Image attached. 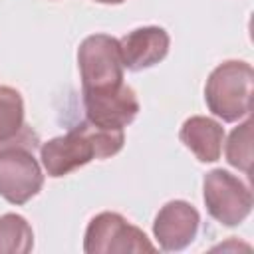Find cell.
Masks as SVG:
<instances>
[{
    "label": "cell",
    "mask_w": 254,
    "mask_h": 254,
    "mask_svg": "<svg viewBox=\"0 0 254 254\" xmlns=\"http://www.w3.org/2000/svg\"><path fill=\"white\" fill-rule=\"evenodd\" d=\"M121 129H103L89 121L79 123L65 135L54 137L40 147V159L48 177L60 179L93 159H107L123 149Z\"/></svg>",
    "instance_id": "obj_1"
},
{
    "label": "cell",
    "mask_w": 254,
    "mask_h": 254,
    "mask_svg": "<svg viewBox=\"0 0 254 254\" xmlns=\"http://www.w3.org/2000/svg\"><path fill=\"white\" fill-rule=\"evenodd\" d=\"M254 69L248 62L228 60L218 64L204 85V101L212 115L226 123L240 121L250 113Z\"/></svg>",
    "instance_id": "obj_2"
},
{
    "label": "cell",
    "mask_w": 254,
    "mask_h": 254,
    "mask_svg": "<svg viewBox=\"0 0 254 254\" xmlns=\"http://www.w3.org/2000/svg\"><path fill=\"white\" fill-rule=\"evenodd\" d=\"M81 93L109 91L123 83V60L119 40L107 34L87 36L77 48Z\"/></svg>",
    "instance_id": "obj_3"
},
{
    "label": "cell",
    "mask_w": 254,
    "mask_h": 254,
    "mask_svg": "<svg viewBox=\"0 0 254 254\" xmlns=\"http://www.w3.org/2000/svg\"><path fill=\"white\" fill-rule=\"evenodd\" d=\"M202 198L208 214L224 226H238L252 212L250 187L224 169H212L204 175Z\"/></svg>",
    "instance_id": "obj_4"
},
{
    "label": "cell",
    "mask_w": 254,
    "mask_h": 254,
    "mask_svg": "<svg viewBox=\"0 0 254 254\" xmlns=\"http://www.w3.org/2000/svg\"><path fill=\"white\" fill-rule=\"evenodd\" d=\"M44 185V173L26 143L0 147V196L10 204H26Z\"/></svg>",
    "instance_id": "obj_5"
},
{
    "label": "cell",
    "mask_w": 254,
    "mask_h": 254,
    "mask_svg": "<svg viewBox=\"0 0 254 254\" xmlns=\"http://www.w3.org/2000/svg\"><path fill=\"white\" fill-rule=\"evenodd\" d=\"M83 250L87 254H121V252H155L157 246L147 234L131 224L119 212L95 214L85 230Z\"/></svg>",
    "instance_id": "obj_6"
},
{
    "label": "cell",
    "mask_w": 254,
    "mask_h": 254,
    "mask_svg": "<svg viewBox=\"0 0 254 254\" xmlns=\"http://www.w3.org/2000/svg\"><path fill=\"white\" fill-rule=\"evenodd\" d=\"M85 121L103 127V129H125L135 121L139 113V99L133 87L121 83L109 91H93L81 93Z\"/></svg>",
    "instance_id": "obj_7"
},
{
    "label": "cell",
    "mask_w": 254,
    "mask_h": 254,
    "mask_svg": "<svg viewBox=\"0 0 254 254\" xmlns=\"http://www.w3.org/2000/svg\"><path fill=\"white\" fill-rule=\"evenodd\" d=\"M200 228L198 210L187 200H169L155 216L153 234L167 252H179L192 244Z\"/></svg>",
    "instance_id": "obj_8"
},
{
    "label": "cell",
    "mask_w": 254,
    "mask_h": 254,
    "mask_svg": "<svg viewBox=\"0 0 254 254\" xmlns=\"http://www.w3.org/2000/svg\"><path fill=\"white\" fill-rule=\"evenodd\" d=\"M171 38L161 26L135 28L119 40L123 67L129 71H141L157 65L169 54Z\"/></svg>",
    "instance_id": "obj_9"
},
{
    "label": "cell",
    "mask_w": 254,
    "mask_h": 254,
    "mask_svg": "<svg viewBox=\"0 0 254 254\" xmlns=\"http://www.w3.org/2000/svg\"><path fill=\"white\" fill-rule=\"evenodd\" d=\"M179 139L200 163H214L222 155L224 127L210 117L192 115L183 123Z\"/></svg>",
    "instance_id": "obj_10"
},
{
    "label": "cell",
    "mask_w": 254,
    "mask_h": 254,
    "mask_svg": "<svg viewBox=\"0 0 254 254\" xmlns=\"http://www.w3.org/2000/svg\"><path fill=\"white\" fill-rule=\"evenodd\" d=\"M24 127V99L20 91L0 85V147L16 141Z\"/></svg>",
    "instance_id": "obj_11"
},
{
    "label": "cell",
    "mask_w": 254,
    "mask_h": 254,
    "mask_svg": "<svg viewBox=\"0 0 254 254\" xmlns=\"http://www.w3.org/2000/svg\"><path fill=\"white\" fill-rule=\"evenodd\" d=\"M34 248V230L30 222L8 212L0 216V254H28Z\"/></svg>",
    "instance_id": "obj_12"
},
{
    "label": "cell",
    "mask_w": 254,
    "mask_h": 254,
    "mask_svg": "<svg viewBox=\"0 0 254 254\" xmlns=\"http://www.w3.org/2000/svg\"><path fill=\"white\" fill-rule=\"evenodd\" d=\"M224 155L228 165L242 173H250L252 165V121L244 117V121L232 129V133L226 139L224 145Z\"/></svg>",
    "instance_id": "obj_13"
},
{
    "label": "cell",
    "mask_w": 254,
    "mask_h": 254,
    "mask_svg": "<svg viewBox=\"0 0 254 254\" xmlns=\"http://www.w3.org/2000/svg\"><path fill=\"white\" fill-rule=\"evenodd\" d=\"M95 2H99V4H121L125 0H95Z\"/></svg>",
    "instance_id": "obj_14"
}]
</instances>
